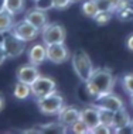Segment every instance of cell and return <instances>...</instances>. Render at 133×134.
<instances>
[{
  "mask_svg": "<svg viewBox=\"0 0 133 134\" xmlns=\"http://www.w3.org/2000/svg\"><path fill=\"white\" fill-rule=\"evenodd\" d=\"M115 82H116V78L113 76L110 69H108V68H93L92 75L85 82V86H87L88 95L93 99H96L103 93L112 92L115 88Z\"/></svg>",
  "mask_w": 133,
  "mask_h": 134,
  "instance_id": "6da1fadb",
  "label": "cell"
},
{
  "mask_svg": "<svg viewBox=\"0 0 133 134\" xmlns=\"http://www.w3.org/2000/svg\"><path fill=\"white\" fill-rule=\"evenodd\" d=\"M71 62H72V68H74L75 74H77V76L82 82H87L93 71V65H92V61L89 58V55L84 49H78V51H75L72 54Z\"/></svg>",
  "mask_w": 133,
  "mask_h": 134,
  "instance_id": "7a4b0ae2",
  "label": "cell"
},
{
  "mask_svg": "<svg viewBox=\"0 0 133 134\" xmlns=\"http://www.w3.org/2000/svg\"><path fill=\"white\" fill-rule=\"evenodd\" d=\"M37 106L40 109V111L42 114H58V111L61 110V107L64 106V97L60 95L57 90L48 93V95L38 97L37 99Z\"/></svg>",
  "mask_w": 133,
  "mask_h": 134,
  "instance_id": "3957f363",
  "label": "cell"
},
{
  "mask_svg": "<svg viewBox=\"0 0 133 134\" xmlns=\"http://www.w3.org/2000/svg\"><path fill=\"white\" fill-rule=\"evenodd\" d=\"M2 45L4 48L6 57L7 58H19L21 54L26 51V41L20 40L16 34H13L12 31L6 32L4 37L2 40Z\"/></svg>",
  "mask_w": 133,
  "mask_h": 134,
  "instance_id": "277c9868",
  "label": "cell"
},
{
  "mask_svg": "<svg viewBox=\"0 0 133 134\" xmlns=\"http://www.w3.org/2000/svg\"><path fill=\"white\" fill-rule=\"evenodd\" d=\"M41 35H42V42L45 45H51V44H62L65 42L67 38V32L61 24L57 23H51L41 30Z\"/></svg>",
  "mask_w": 133,
  "mask_h": 134,
  "instance_id": "5b68a950",
  "label": "cell"
},
{
  "mask_svg": "<svg viewBox=\"0 0 133 134\" xmlns=\"http://www.w3.org/2000/svg\"><path fill=\"white\" fill-rule=\"evenodd\" d=\"M30 88H31V95H33L35 99H38V97H42V96L48 95V93L54 92V90L57 89V83L52 78L40 75V76L30 85Z\"/></svg>",
  "mask_w": 133,
  "mask_h": 134,
  "instance_id": "8992f818",
  "label": "cell"
},
{
  "mask_svg": "<svg viewBox=\"0 0 133 134\" xmlns=\"http://www.w3.org/2000/svg\"><path fill=\"white\" fill-rule=\"evenodd\" d=\"M12 32H13V34H16L20 40L28 42V41H33V40H35L38 37L40 30H38L37 27H34L31 23H28L26 19H23L21 21L14 23V26L12 28Z\"/></svg>",
  "mask_w": 133,
  "mask_h": 134,
  "instance_id": "52a82bcc",
  "label": "cell"
},
{
  "mask_svg": "<svg viewBox=\"0 0 133 134\" xmlns=\"http://www.w3.org/2000/svg\"><path fill=\"white\" fill-rule=\"evenodd\" d=\"M70 58V51L65 44H51L47 45V59L52 64H64Z\"/></svg>",
  "mask_w": 133,
  "mask_h": 134,
  "instance_id": "ba28073f",
  "label": "cell"
},
{
  "mask_svg": "<svg viewBox=\"0 0 133 134\" xmlns=\"http://www.w3.org/2000/svg\"><path fill=\"white\" fill-rule=\"evenodd\" d=\"M95 100H96L95 106L103 107V109H109V110H112V111H116V110H119V109L125 107L123 100H122L118 95L112 93V92L103 93V95H100V96L96 97Z\"/></svg>",
  "mask_w": 133,
  "mask_h": 134,
  "instance_id": "9c48e42d",
  "label": "cell"
},
{
  "mask_svg": "<svg viewBox=\"0 0 133 134\" xmlns=\"http://www.w3.org/2000/svg\"><path fill=\"white\" fill-rule=\"evenodd\" d=\"M79 111L77 107L74 106H65L64 104L61 107V110L58 111V121L61 124H64L65 127H71L77 120H79Z\"/></svg>",
  "mask_w": 133,
  "mask_h": 134,
  "instance_id": "30bf717a",
  "label": "cell"
},
{
  "mask_svg": "<svg viewBox=\"0 0 133 134\" xmlns=\"http://www.w3.org/2000/svg\"><path fill=\"white\" fill-rule=\"evenodd\" d=\"M38 76H40V71H38L37 65H33V64L23 65L17 71V79L20 82L28 83V85H31Z\"/></svg>",
  "mask_w": 133,
  "mask_h": 134,
  "instance_id": "8fae6325",
  "label": "cell"
},
{
  "mask_svg": "<svg viewBox=\"0 0 133 134\" xmlns=\"http://www.w3.org/2000/svg\"><path fill=\"white\" fill-rule=\"evenodd\" d=\"M79 119L88 126L89 131H91V129L96 127V126L99 124V111H98V107H96L95 104H92V106H89V107L82 109V110L79 111Z\"/></svg>",
  "mask_w": 133,
  "mask_h": 134,
  "instance_id": "7c38bea8",
  "label": "cell"
},
{
  "mask_svg": "<svg viewBox=\"0 0 133 134\" xmlns=\"http://www.w3.org/2000/svg\"><path fill=\"white\" fill-rule=\"evenodd\" d=\"M28 23H31L34 27H37L38 30H42L47 24H48V19H47V14L45 12L42 10H38V9H30L28 12L26 13V17H24Z\"/></svg>",
  "mask_w": 133,
  "mask_h": 134,
  "instance_id": "4fadbf2b",
  "label": "cell"
},
{
  "mask_svg": "<svg viewBox=\"0 0 133 134\" xmlns=\"http://www.w3.org/2000/svg\"><path fill=\"white\" fill-rule=\"evenodd\" d=\"M47 59V45L42 44H34L28 49V61L33 65H41Z\"/></svg>",
  "mask_w": 133,
  "mask_h": 134,
  "instance_id": "5bb4252c",
  "label": "cell"
},
{
  "mask_svg": "<svg viewBox=\"0 0 133 134\" xmlns=\"http://www.w3.org/2000/svg\"><path fill=\"white\" fill-rule=\"evenodd\" d=\"M130 120H132V117H130L129 111L125 107L116 110L115 111V117H113V133L116 131L118 129H122V127L129 126L130 124Z\"/></svg>",
  "mask_w": 133,
  "mask_h": 134,
  "instance_id": "9a60e30c",
  "label": "cell"
},
{
  "mask_svg": "<svg viewBox=\"0 0 133 134\" xmlns=\"http://www.w3.org/2000/svg\"><path fill=\"white\" fill-rule=\"evenodd\" d=\"M13 26H14L13 14L7 12L4 7H2L0 9V34H6V32L12 31Z\"/></svg>",
  "mask_w": 133,
  "mask_h": 134,
  "instance_id": "2e32d148",
  "label": "cell"
},
{
  "mask_svg": "<svg viewBox=\"0 0 133 134\" xmlns=\"http://www.w3.org/2000/svg\"><path fill=\"white\" fill-rule=\"evenodd\" d=\"M41 133H48V134H64L67 133V127L64 124H61L60 121H51L45 123V124L38 126Z\"/></svg>",
  "mask_w": 133,
  "mask_h": 134,
  "instance_id": "e0dca14e",
  "label": "cell"
},
{
  "mask_svg": "<svg viewBox=\"0 0 133 134\" xmlns=\"http://www.w3.org/2000/svg\"><path fill=\"white\" fill-rule=\"evenodd\" d=\"M13 95L16 99L19 100H24L27 99L28 96L31 95V88L28 83H24V82H17L16 85H14V90H13Z\"/></svg>",
  "mask_w": 133,
  "mask_h": 134,
  "instance_id": "ac0fdd59",
  "label": "cell"
},
{
  "mask_svg": "<svg viewBox=\"0 0 133 134\" xmlns=\"http://www.w3.org/2000/svg\"><path fill=\"white\" fill-rule=\"evenodd\" d=\"M98 107V106H96ZM99 111V123L105 124L106 127H109L113 131V117H115V111L109 110V109H103V107H98Z\"/></svg>",
  "mask_w": 133,
  "mask_h": 134,
  "instance_id": "d6986e66",
  "label": "cell"
},
{
  "mask_svg": "<svg viewBox=\"0 0 133 134\" xmlns=\"http://www.w3.org/2000/svg\"><path fill=\"white\" fill-rule=\"evenodd\" d=\"M24 3L26 0H3V7L13 16H16L24 10Z\"/></svg>",
  "mask_w": 133,
  "mask_h": 134,
  "instance_id": "ffe728a7",
  "label": "cell"
},
{
  "mask_svg": "<svg viewBox=\"0 0 133 134\" xmlns=\"http://www.w3.org/2000/svg\"><path fill=\"white\" fill-rule=\"evenodd\" d=\"M82 13L87 17H89V19H95L99 13L98 4H96L95 0H87V2H84V4H82Z\"/></svg>",
  "mask_w": 133,
  "mask_h": 134,
  "instance_id": "44dd1931",
  "label": "cell"
},
{
  "mask_svg": "<svg viewBox=\"0 0 133 134\" xmlns=\"http://www.w3.org/2000/svg\"><path fill=\"white\" fill-rule=\"evenodd\" d=\"M70 129H71V131L75 133V134H87V133H89V127L81 120V119L75 121Z\"/></svg>",
  "mask_w": 133,
  "mask_h": 134,
  "instance_id": "7402d4cb",
  "label": "cell"
},
{
  "mask_svg": "<svg viewBox=\"0 0 133 134\" xmlns=\"http://www.w3.org/2000/svg\"><path fill=\"white\" fill-rule=\"evenodd\" d=\"M112 13L113 12H99L98 16L93 20H95L99 26H105V24H108L110 21V19H112Z\"/></svg>",
  "mask_w": 133,
  "mask_h": 134,
  "instance_id": "603a6c76",
  "label": "cell"
},
{
  "mask_svg": "<svg viewBox=\"0 0 133 134\" xmlns=\"http://www.w3.org/2000/svg\"><path fill=\"white\" fill-rule=\"evenodd\" d=\"M34 7L42 12H48V10L54 9L52 0H34Z\"/></svg>",
  "mask_w": 133,
  "mask_h": 134,
  "instance_id": "cb8c5ba5",
  "label": "cell"
},
{
  "mask_svg": "<svg viewBox=\"0 0 133 134\" xmlns=\"http://www.w3.org/2000/svg\"><path fill=\"white\" fill-rule=\"evenodd\" d=\"M122 86H123V89L126 90L129 95H133V74H129L123 78Z\"/></svg>",
  "mask_w": 133,
  "mask_h": 134,
  "instance_id": "d4e9b609",
  "label": "cell"
},
{
  "mask_svg": "<svg viewBox=\"0 0 133 134\" xmlns=\"http://www.w3.org/2000/svg\"><path fill=\"white\" fill-rule=\"evenodd\" d=\"M98 4L99 12H115L113 6L109 3V0H95Z\"/></svg>",
  "mask_w": 133,
  "mask_h": 134,
  "instance_id": "484cf974",
  "label": "cell"
},
{
  "mask_svg": "<svg viewBox=\"0 0 133 134\" xmlns=\"http://www.w3.org/2000/svg\"><path fill=\"white\" fill-rule=\"evenodd\" d=\"M89 133H92V134H109V133H112V130H110L109 127H106L105 124H99L96 126V127H93L91 129V131Z\"/></svg>",
  "mask_w": 133,
  "mask_h": 134,
  "instance_id": "4316f807",
  "label": "cell"
},
{
  "mask_svg": "<svg viewBox=\"0 0 133 134\" xmlns=\"http://www.w3.org/2000/svg\"><path fill=\"white\" fill-rule=\"evenodd\" d=\"M52 3H54V7L55 9H60V10H62V9H65V7H68L71 4V0H52Z\"/></svg>",
  "mask_w": 133,
  "mask_h": 134,
  "instance_id": "83f0119b",
  "label": "cell"
},
{
  "mask_svg": "<svg viewBox=\"0 0 133 134\" xmlns=\"http://www.w3.org/2000/svg\"><path fill=\"white\" fill-rule=\"evenodd\" d=\"M7 59V57H6V52H4V48H3V45H2V41H0V66L3 65V62Z\"/></svg>",
  "mask_w": 133,
  "mask_h": 134,
  "instance_id": "f1b7e54d",
  "label": "cell"
},
{
  "mask_svg": "<svg viewBox=\"0 0 133 134\" xmlns=\"http://www.w3.org/2000/svg\"><path fill=\"white\" fill-rule=\"evenodd\" d=\"M126 47H127L129 49H130V51H133V34L126 40Z\"/></svg>",
  "mask_w": 133,
  "mask_h": 134,
  "instance_id": "f546056e",
  "label": "cell"
},
{
  "mask_svg": "<svg viewBox=\"0 0 133 134\" xmlns=\"http://www.w3.org/2000/svg\"><path fill=\"white\" fill-rule=\"evenodd\" d=\"M109 3L113 6V9L116 10V9H118V6H119L120 3H122V0H109Z\"/></svg>",
  "mask_w": 133,
  "mask_h": 134,
  "instance_id": "4dcf8cb0",
  "label": "cell"
},
{
  "mask_svg": "<svg viewBox=\"0 0 133 134\" xmlns=\"http://www.w3.org/2000/svg\"><path fill=\"white\" fill-rule=\"evenodd\" d=\"M3 109H4V97L0 95V111H2Z\"/></svg>",
  "mask_w": 133,
  "mask_h": 134,
  "instance_id": "1f68e13d",
  "label": "cell"
},
{
  "mask_svg": "<svg viewBox=\"0 0 133 134\" xmlns=\"http://www.w3.org/2000/svg\"><path fill=\"white\" fill-rule=\"evenodd\" d=\"M130 103H132V106H133V95H130Z\"/></svg>",
  "mask_w": 133,
  "mask_h": 134,
  "instance_id": "d6a6232c",
  "label": "cell"
},
{
  "mask_svg": "<svg viewBox=\"0 0 133 134\" xmlns=\"http://www.w3.org/2000/svg\"><path fill=\"white\" fill-rule=\"evenodd\" d=\"M130 127H132V130H133V117H132V120H130Z\"/></svg>",
  "mask_w": 133,
  "mask_h": 134,
  "instance_id": "836d02e7",
  "label": "cell"
},
{
  "mask_svg": "<svg viewBox=\"0 0 133 134\" xmlns=\"http://www.w3.org/2000/svg\"><path fill=\"white\" fill-rule=\"evenodd\" d=\"M71 2H77V0H71Z\"/></svg>",
  "mask_w": 133,
  "mask_h": 134,
  "instance_id": "e575fe53",
  "label": "cell"
},
{
  "mask_svg": "<svg viewBox=\"0 0 133 134\" xmlns=\"http://www.w3.org/2000/svg\"><path fill=\"white\" fill-rule=\"evenodd\" d=\"M122 2H123V0H122Z\"/></svg>",
  "mask_w": 133,
  "mask_h": 134,
  "instance_id": "d590c367",
  "label": "cell"
}]
</instances>
